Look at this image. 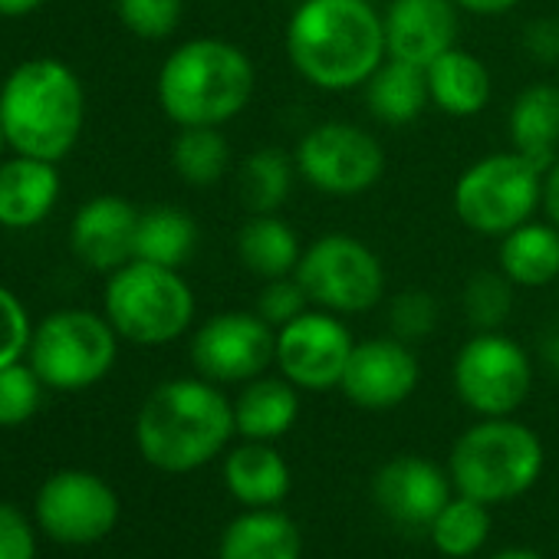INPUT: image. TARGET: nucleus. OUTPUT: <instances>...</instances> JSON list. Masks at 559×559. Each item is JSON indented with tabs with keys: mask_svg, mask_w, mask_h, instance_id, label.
I'll return each instance as SVG.
<instances>
[{
	"mask_svg": "<svg viewBox=\"0 0 559 559\" xmlns=\"http://www.w3.org/2000/svg\"><path fill=\"white\" fill-rule=\"evenodd\" d=\"M287 57L323 93L366 86L389 60L385 21L369 0H300L287 21Z\"/></svg>",
	"mask_w": 559,
	"mask_h": 559,
	"instance_id": "nucleus-1",
	"label": "nucleus"
},
{
	"mask_svg": "<svg viewBox=\"0 0 559 559\" xmlns=\"http://www.w3.org/2000/svg\"><path fill=\"white\" fill-rule=\"evenodd\" d=\"M234 402L207 379H171L148 392L135 418L142 457L165 474L214 461L234 435Z\"/></svg>",
	"mask_w": 559,
	"mask_h": 559,
	"instance_id": "nucleus-2",
	"label": "nucleus"
},
{
	"mask_svg": "<svg viewBox=\"0 0 559 559\" xmlns=\"http://www.w3.org/2000/svg\"><path fill=\"white\" fill-rule=\"evenodd\" d=\"M0 122L11 152L60 165L86 126L83 80L57 57L17 63L0 83Z\"/></svg>",
	"mask_w": 559,
	"mask_h": 559,
	"instance_id": "nucleus-3",
	"label": "nucleus"
},
{
	"mask_svg": "<svg viewBox=\"0 0 559 559\" xmlns=\"http://www.w3.org/2000/svg\"><path fill=\"white\" fill-rule=\"evenodd\" d=\"M250 57L217 37H194L175 47L158 70V106L178 126H214L237 119L253 96Z\"/></svg>",
	"mask_w": 559,
	"mask_h": 559,
	"instance_id": "nucleus-4",
	"label": "nucleus"
},
{
	"mask_svg": "<svg viewBox=\"0 0 559 559\" xmlns=\"http://www.w3.org/2000/svg\"><path fill=\"white\" fill-rule=\"evenodd\" d=\"M451 484L480 503L523 497L543 474V444L533 428L507 418H480L451 448Z\"/></svg>",
	"mask_w": 559,
	"mask_h": 559,
	"instance_id": "nucleus-5",
	"label": "nucleus"
},
{
	"mask_svg": "<svg viewBox=\"0 0 559 559\" xmlns=\"http://www.w3.org/2000/svg\"><path fill=\"white\" fill-rule=\"evenodd\" d=\"M103 313L119 340L135 346H168L194 323V290L178 266L129 260L106 280Z\"/></svg>",
	"mask_w": 559,
	"mask_h": 559,
	"instance_id": "nucleus-6",
	"label": "nucleus"
},
{
	"mask_svg": "<svg viewBox=\"0 0 559 559\" xmlns=\"http://www.w3.org/2000/svg\"><path fill=\"white\" fill-rule=\"evenodd\" d=\"M119 359V333L106 313L57 310L34 326L27 362L53 392H86Z\"/></svg>",
	"mask_w": 559,
	"mask_h": 559,
	"instance_id": "nucleus-7",
	"label": "nucleus"
},
{
	"mask_svg": "<svg viewBox=\"0 0 559 559\" xmlns=\"http://www.w3.org/2000/svg\"><path fill=\"white\" fill-rule=\"evenodd\" d=\"M457 221L484 237H503L507 230L533 221L543 207V168L520 152H493L467 165L454 185Z\"/></svg>",
	"mask_w": 559,
	"mask_h": 559,
	"instance_id": "nucleus-8",
	"label": "nucleus"
},
{
	"mask_svg": "<svg viewBox=\"0 0 559 559\" xmlns=\"http://www.w3.org/2000/svg\"><path fill=\"white\" fill-rule=\"evenodd\" d=\"M297 280L310 304L336 317H356L385 297V266L379 253L353 234H323L304 247Z\"/></svg>",
	"mask_w": 559,
	"mask_h": 559,
	"instance_id": "nucleus-9",
	"label": "nucleus"
},
{
	"mask_svg": "<svg viewBox=\"0 0 559 559\" xmlns=\"http://www.w3.org/2000/svg\"><path fill=\"white\" fill-rule=\"evenodd\" d=\"M454 389L480 418H507L530 399L533 362L526 349L500 330L474 333L454 359Z\"/></svg>",
	"mask_w": 559,
	"mask_h": 559,
	"instance_id": "nucleus-10",
	"label": "nucleus"
},
{
	"mask_svg": "<svg viewBox=\"0 0 559 559\" xmlns=\"http://www.w3.org/2000/svg\"><path fill=\"white\" fill-rule=\"evenodd\" d=\"M300 178L330 198H359L379 185L385 152L379 139L353 122H320L297 145Z\"/></svg>",
	"mask_w": 559,
	"mask_h": 559,
	"instance_id": "nucleus-11",
	"label": "nucleus"
},
{
	"mask_svg": "<svg viewBox=\"0 0 559 559\" xmlns=\"http://www.w3.org/2000/svg\"><path fill=\"white\" fill-rule=\"evenodd\" d=\"M276 362V330L253 310L207 317L191 336V366L214 385L250 382Z\"/></svg>",
	"mask_w": 559,
	"mask_h": 559,
	"instance_id": "nucleus-12",
	"label": "nucleus"
},
{
	"mask_svg": "<svg viewBox=\"0 0 559 559\" xmlns=\"http://www.w3.org/2000/svg\"><path fill=\"white\" fill-rule=\"evenodd\" d=\"M356 340L349 326L320 307H310L294 323L276 330V369L304 392L340 389Z\"/></svg>",
	"mask_w": 559,
	"mask_h": 559,
	"instance_id": "nucleus-13",
	"label": "nucleus"
},
{
	"mask_svg": "<svg viewBox=\"0 0 559 559\" xmlns=\"http://www.w3.org/2000/svg\"><path fill=\"white\" fill-rule=\"evenodd\" d=\"M34 513L44 533L57 543L90 546L116 530L119 497L112 484L90 471H60L40 487Z\"/></svg>",
	"mask_w": 559,
	"mask_h": 559,
	"instance_id": "nucleus-14",
	"label": "nucleus"
},
{
	"mask_svg": "<svg viewBox=\"0 0 559 559\" xmlns=\"http://www.w3.org/2000/svg\"><path fill=\"white\" fill-rule=\"evenodd\" d=\"M421 382L418 356L399 336H379L356 343L340 389L356 408L389 412L415 395Z\"/></svg>",
	"mask_w": 559,
	"mask_h": 559,
	"instance_id": "nucleus-15",
	"label": "nucleus"
},
{
	"mask_svg": "<svg viewBox=\"0 0 559 559\" xmlns=\"http://www.w3.org/2000/svg\"><path fill=\"white\" fill-rule=\"evenodd\" d=\"M372 493L392 523L405 530H428L451 500V477L428 457L399 454L382 464Z\"/></svg>",
	"mask_w": 559,
	"mask_h": 559,
	"instance_id": "nucleus-16",
	"label": "nucleus"
},
{
	"mask_svg": "<svg viewBox=\"0 0 559 559\" xmlns=\"http://www.w3.org/2000/svg\"><path fill=\"white\" fill-rule=\"evenodd\" d=\"M139 207L119 194H96L76 207L70 224V247L76 260L96 273H112L135 260Z\"/></svg>",
	"mask_w": 559,
	"mask_h": 559,
	"instance_id": "nucleus-17",
	"label": "nucleus"
},
{
	"mask_svg": "<svg viewBox=\"0 0 559 559\" xmlns=\"http://www.w3.org/2000/svg\"><path fill=\"white\" fill-rule=\"evenodd\" d=\"M382 21H385V50L392 60L428 67L441 53L457 47L454 0H392Z\"/></svg>",
	"mask_w": 559,
	"mask_h": 559,
	"instance_id": "nucleus-18",
	"label": "nucleus"
},
{
	"mask_svg": "<svg viewBox=\"0 0 559 559\" xmlns=\"http://www.w3.org/2000/svg\"><path fill=\"white\" fill-rule=\"evenodd\" d=\"M60 168L57 162L11 155L0 162V227L34 230L40 227L60 201Z\"/></svg>",
	"mask_w": 559,
	"mask_h": 559,
	"instance_id": "nucleus-19",
	"label": "nucleus"
},
{
	"mask_svg": "<svg viewBox=\"0 0 559 559\" xmlns=\"http://www.w3.org/2000/svg\"><path fill=\"white\" fill-rule=\"evenodd\" d=\"M300 418V389L284 376H257L234 399V428L243 441H276Z\"/></svg>",
	"mask_w": 559,
	"mask_h": 559,
	"instance_id": "nucleus-20",
	"label": "nucleus"
},
{
	"mask_svg": "<svg viewBox=\"0 0 559 559\" xmlns=\"http://www.w3.org/2000/svg\"><path fill=\"white\" fill-rule=\"evenodd\" d=\"M224 484L250 510L276 507L290 493V467L270 441H243L224 461Z\"/></svg>",
	"mask_w": 559,
	"mask_h": 559,
	"instance_id": "nucleus-21",
	"label": "nucleus"
},
{
	"mask_svg": "<svg viewBox=\"0 0 559 559\" xmlns=\"http://www.w3.org/2000/svg\"><path fill=\"white\" fill-rule=\"evenodd\" d=\"M497 270L513 287H549L559 280V227L552 221H526L500 237Z\"/></svg>",
	"mask_w": 559,
	"mask_h": 559,
	"instance_id": "nucleus-22",
	"label": "nucleus"
},
{
	"mask_svg": "<svg viewBox=\"0 0 559 559\" xmlns=\"http://www.w3.org/2000/svg\"><path fill=\"white\" fill-rule=\"evenodd\" d=\"M513 152L536 168H549L559 158V86L533 83L520 90L507 116Z\"/></svg>",
	"mask_w": 559,
	"mask_h": 559,
	"instance_id": "nucleus-23",
	"label": "nucleus"
},
{
	"mask_svg": "<svg viewBox=\"0 0 559 559\" xmlns=\"http://www.w3.org/2000/svg\"><path fill=\"white\" fill-rule=\"evenodd\" d=\"M431 106H438L451 119L480 116L490 103V73L487 67L461 47H451L435 63L425 67Z\"/></svg>",
	"mask_w": 559,
	"mask_h": 559,
	"instance_id": "nucleus-24",
	"label": "nucleus"
},
{
	"mask_svg": "<svg viewBox=\"0 0 559 559\" xmlns=\"http://www.w3.org/2000/svg\"><path fill=\"white\" fill-rule=\"evenodd\" d=\"M300 526L273 507L237 516L217 546V559H300Z\"/></svg>",
	"mask_w": 559,
	"mask_h": 559,
	"instance_id": "nucleus-25",
	"label": "nucleus"
},
{
	"mask_svg": "<svg viewBox=\"0 0 559 559\" xmlns=\"http://www.w3.org/2000/svg\"><path fill=\"white\" fill-rule=\"evenodd\" d=\"M237 257L260 280L294 276L304 257V243L294 224H287L284 217L250 214L247 224L237 230Z\"/></svg>",
	"mask_w": 559,
	"mask_h": 559,
	"instance_id": "nucleus-26",
	"label": "nucleus"
},
{
	"mask_svg": "<svg viewBox=\"0 0 559 559\" xmlns=\"http://www.w3.org/2000/svg\"><path fill=\"white\" fill-rule=\"evenodd\" d=\"M366 103H369V112L385 126L415 122L431 103L425 67L389 57L366 83Z\"/></svg>",
	"mask_w": 559,
	"mask_h": 559,
	"instance_id": "nucleus-27",
	"label": "nucleus"
},
{
	"mask_svg": "<svg viewBox=\"0 0 559 559\" xmlns=\"http://www.w3.org/2000/svg\"><path fill=\"white\" fill-rule=\"evenodd\" d=\"M297 158L276 145H263L240 162L237 194L250 214H276L287 204L297 178Z\"/></svg>",
	"mask_w": 559,
	"mask_h": 559,
	"instance_id": "nucleus-28",
	"label": "nucleus"
},
{
	"mask_svg": "<svg viewBox=\"0 0 559 559\" xmlns=\"http://www.w3.org/2000/svg\"><path fill=\"white\" fill-rule=\"evenodd\" d=\"M198 247V224L178 204H155L139 214L135 230V260L178 266L191 260Z\"/></svg>",
	"mask_w": 559,
	"mask_h": 559,
	"instance_id": "nucleus-29",
	"label": "nucleus"
},
{
	"mask_svg": "<svg viewBox=\"0 0 559 559\" xmlns=\"http://www.w3.org/2000/svg\"><path fill=\"white\" fill-rule=\"evenodd\" d=\"M171 168L185 185L211 188L230 168V145L214 126H191L178 129L171 142Z\"/></svg>",
	"mask_w": 559,
	"mask_h": 559,
	"instance_id": "nucleus-30",
	"label": "nucleus"
},
{
	"mask_svg": "<svg viewBox=\"0 0 559 559\" xmlns=\"http://www.w3.org/2000/svg\"><path fill=\"white\" fill-rule=\"evenodd\" d=\"M428 536L435 543V549L441 556H451V559H467L474 556L487 536H490V513H487V503L474 500V497H451L441 513L431 520L428 526Z\"/></svg>",
	"mask_w": 559,
	"mask_h": 559,
	"instance_id": "nucleus-31",
	"label": "nucleus"
},
{
	"mask_svg": "<svg viewBox=\"0 0 559 559\" xmlns=\"http://www.w3.org/2000/svg\"><path fill=\"white\" fill-rule=\"evenodd\" d=\"M461 307L477 333H493L513 310V284L500 270H477L464 284Z\"/></svg>",
	"mask_w": 559,
	"mask_h": 559,
	"instance_id": "nucleus-32",
	"label": "nucleus"
},
{
	"mask_svg": "<svg viewBox=\"0 0 559 559\" xmlns=\"http://www.w3.org/2000/svg\"><path fill=\"white\" fill-rule=\"evenodd\" d=\"M44 379L31 362H14L0 369V428L27 425L44 402Z\"/></svg>",
	"mask_w": 559,
	"mask_h": 559,
	"instance_id": "nucleus-33",
	"label": "nucleus"
},
{
	"mask_svg": "<svg viewBox=\"0 0 559 559\" xmlns=\"http://www.w3.org/2000/svg\"><path fill=\"white\" fill-rule=\"evenodd\" d=\"M122 27L139 40H168L185 21V0H116Z\"/></svg>",
	"mask_w": 559,
	"mask_h": 559,
	"instance_id": "nucleus-34",
	"label": "nucleus"
},
{
	"mask_svg": "<svg viewBox=\"0 0 559 559\" xmlns=\"http://www.w3.org/2000/svg\"><path fill=\"white\" fill-rule=\"evenodd\" d=\"M438 317H441L438 300L428 290H402L389 304V326H392V336H399L402 343H418L431 336L438 326Z\"/></svg>",
	"mask_w": 559,
	"mask_h": 559,
	"instance_id": "nucleus-35",
	"label": "nucleus"
},
{
	"mask_svg": "<svg viewBox=\"0 0 559 559\" xmlns=\"http://www.w3.org/2000/svg\"><path fill=\"white\" fill-rule=\"evenodd\" d=\"M313 304L307 297V290L300 287L297 273L294 276H276V280H263V287L257 294V304H253V313L260 320H266L273 330L294 323L300 313H307Z\"/></svg>",
	"mask_w": 559,
	"mask_h": 559,
	"instance_id": "nucleus-36",
	"label": "nucleus"
},
{
	"mask_svg": "<svg viewBox=\"0 0 559 559\" xmlns=\"http://www.w3.org/2000/svg\"><path fill=\"white\" fill-rule=\"evenodd\" d=\"M34 340V323L24 307V300L0 284V369L21 362L31 353Z\"/></svg>",
	"mask_w": 559,
	"mask_h": 559,
	"instance_id": "nucleus-37",
	"label": "nucleus"
},
{
	"mask_svg": "<svg viewBox=\"0 0 559 559\" xmlns=\"http://www.w3.org/2000/svg\"><path fill=\"white\" fill-rule=\"evenodd\" d=\"M0 559H37L34 526L11 503H0Z\"/></svg>",
	"mask_w": 559,
	"mask_h": 559,
	"instance_id": "nucleus-38",
	"label": "nucleus"
},
{
	"mask_svg": "<svg viewBox=\"0 0 559 559\" xmlns=\"http://www.w3.org/2000/svg\"><path fill=\"white\" fill-rule=\"evenodd\" d=\"M523 50L543 63V67H556L559 63V21L556 17H539L533 24L523 27Z\"/></svg>",
	"mask_w": 559,
	"mask_h": 559,
	"instance_id": "nucleus-39",
	"label": "nucleus"
},
{
	"mask_svg": "<svg viewBox=\"0 0 559 559\" xmlns=\"http://www.w3.org/2000/svg\"><path fill=\"white\" fill-rule=\"evenodd\" d=\"M543 211L559 227V158L543 171Z\"/></svg>",
	"mask_w": 559,
	"mask_h": 559,
	"instance_id": "nucleus-40",
	"label": "nucleus"
},
{
	"mask_svg": "<svg viewBox=\"0 0 559 559\" xmlns=\"http://www.w3.org/2000/svg\"><path fill=\"white\" fill-rule=\"evenodd\" d=\"M457 11L477 14V17H500L507 11H513L520 0H454Z\"/></svg>",
	"mask_w": 559,
	"mask_h": 559,
	"instance_id": "nucleus-41",
	"label": "nucleus"
},
{
	"mask_svg": "<svg viewBox=\"0 0 559 559\" xmlns=\"http://www.w3.org/2000/svg\"><path fill=\"white\" fill-rule=\"evenodd\" d=\"M44 4H47V0H0V17H8V21H21V17H31V14H37Z\"/></svg>",
	"mask_w": 559,
	"mask_h": 559,
	"instance_id": "nucleus-42",
	"label": "nucleus"
},
{
	"mask_svg": "<svg viewBox=\"0 0 559 559\" xmlns=\"http://www.w3.org/2000/svg\"><path fill=\"white\" fill-rule=\"evenodd\" d=\"M543 356H546L549 366L559 369V330H552V333L543 336Z\"/></svg>",
	"mask_w": 559,
	"mask_h": 559,
	"instance_id": "nucleus-43",
	"label": "nucleus"
},
{
	"mask_svg": "<svg viewBox=\"0 0 559 559\" xmlns=\"http://www.w3.org/2000/svg\"><path fill=\"white\" fill-rule=\"evenodd\" d=\"M493 559H543V556H536V552H530V549H503V552H497Z\"/></svg>",
	"mask_w": 559,
	"mask_h": 559,
	"instance_id": "nucleus-44",
	"label": "nucleus"
},
{
	"mask_svg": "<svg viewBox=\"0 0 559 559\" xmlns=\"http://www.w3.org/2000/svg\"><path fill=\"white\" fill-rule=\"evenodd\" d=\"M4 152H8V135H4V122H0V162H4Z\"/></svg>",
	"mask_w": 559,
	"mask_h": 559,
	"instance_id": "nucleus-45",
	"label": "nucleus"
}]
</instances>
